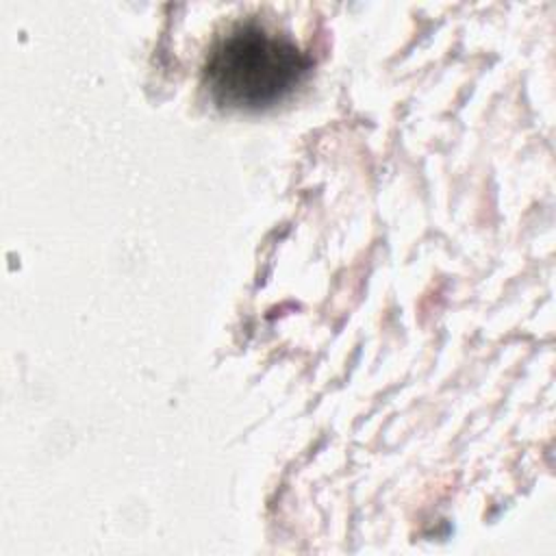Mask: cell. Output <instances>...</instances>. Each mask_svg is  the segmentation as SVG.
<instances>
[{"instance_id": "1", "label": "cell", "mask_w": 556, "mask_h": 556, "mask_svg": "<svg viewBox=\"0 0 556 556\" xmlns=\"http://www.w3.org/2000/svg\"><path fill=\"white\" fill-rule=\"evenodd\" d=\"M308 67L311 59L289 35L250 20L213 43L204 83L219 104L261 109L285 98Z\"/></svg>"}]
</instances>
